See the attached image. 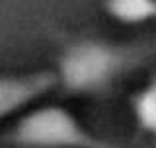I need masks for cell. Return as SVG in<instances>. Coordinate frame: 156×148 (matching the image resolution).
Here are the masks:
<instances>
[{"instance_id":"obj_1","label":"cell","mask_w":156,"mask_h":148,"mask_svg":"<svg viewBox=\"0 0 156 148\" xmlns=\"http://www.w3.org/2000/svg\"><path fill=\"white\" fill-rule=\"evenodd\" d=\"M156 53V47H123L82 39L65 49L58 61L61 82L68 93H101L125 72Z\"/></svg>"},{"instance_id":"obj_2","label":"cell","mask_w":156,"mask_h":148,"mask_svg":"<svg viewBox=\"0 0 156 148\" xmlns=\"http://www.w3.org/2000/svg\"><path fill=\"white\" fill-rule=\"evenodd\" d=\"M6 140L23 148H121L98 139L68 109L45 105L22 117Z\"/></svg>"},{"instance_id":"obj_3","label":"cell","mask_w":156,"mask_h":148,"mask_svg":"<svg viewBox=\"0 0 156 148\" xmlns=\"http://www.w3.org/2000/svg\"><path fill=\"white\" fill-rule=\"evenodd\" d=\"M57 76L51 72H35L26 76H0V121L20 111L29 101L41 97L55 86Z\"/></svg>"},{"instance_id":"obj_4","label":"cell","mask_w":156,"mask_h":148,"mask_svg":"<svg viewBox=\"0 0 156 148\" xmlns=\"http://www.w3.org/2000/svg\"><path fill=\"white\" fill-rule=\"evenodd\" d=\"M104 8L113 19L127 26L156 18V0H104Z\"/></svg>"},{"instance_id":"obj_5","label":"cell","mask_w":156,"mask_h":148,"mask_svg":"<svg viewBox=\"0 0 156 148\" xmlns=\"http://www.w3.org/2000/svg\"><path fill=\"white\" fill-rule=\"evenodd\" d=\"M133 113L136 125L144 132L156 136V74L133 97Z\"/></svg>"}]
</instances>
